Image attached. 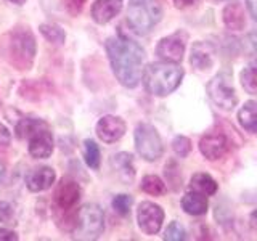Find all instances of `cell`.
<instances>
[{
	"label": "cell",
	"mask_w": 257,
	"mask_h": 241,
	"mask_svg": "<svg viewBox=\"0 0 257 241\" xmlns=\"http://www.w3.org/2000/svg\"><path fill=\"white\" fill-rule=\"evenodd\" d=\"M104 48H106L112 72L119 84L127 88L139 85L143 72L145 56H147L143 47L119 31L116 36L106 39Z\"/></svg>",
	"instance_id": "6da1fadb"
},
{
	"label": "cell",
	"mask_w": 257,
	"mask_h": 241,
	"mask_svg": "<svg viewBox=\"0 0 257 241\" xmlns=\"http://www.w3.org/2000/svg\"><path fill=\"white\" fill-rule=\"evenodd\" d=\"M183 76L185 71L177 63L158 61L143 68L140 80L148 93L155 96H167L177 90V87L182 84Z\"/></svg>",
	"instance_id": "7a4b0ae2"
},
{
	"label": "cell",
	"mask_w": 257,
	"mask_h": 241,
	"mask_svg": "<svg viewBox=\"0 0 257 241\" xmlns=\"http://www.w3.org/2000/svg\"><path fill=\"white\" fill-rule=\"evenodd\" d=\"M37 53L36 37L29 28L18 26L5 37V58L18 71L31 69Z\"/></svg>",
	"instance_id": "3957f363"
},
{
	"label": "cell",
	"mask_w": 257,
	"mask_h": 241,
	"mask_svg": "<svg viewBox=\"0 0 257 241\" xmlns=\"http://www.w3.org/2000/svg\"><path fill=\"white\" fill-rule=\"evenodd\" d=\"M163 20V7L158 0H131L127 8V23L134 32L147 36Z\"/></svg>",
	"instance_id": "277c9868"
},
{
	"label": "cell",
	"mask_w": 257,
	"mask_h": 241,
	"mask_svg": "<svg viewBox=\"0 0 257 241\" xmlns=\"http://www.w3.org/2000/svg\"><path fill=\"white\" fill-rule=\"evenodd\" d=\"M74 235L77 239H98L104 231V214L98 204H85L74 217Z\"/></svg>",
	"instance_id": "5b68a950"
},
{
	"label": "cell",
	"mask_w": 257,
	"mask_h": 241,
	"mask_svg": "<svg viewBox=\"0 0 257 241\" xmlns=\"http://www.w3.org/2000/svg\"><path fill=\"white\" fill-rule=\"evenodd\" d=\"M135 148L137 153L148 163H155L164 153L161 135L151 124L142 123L135 127Z\"/></svg>",
	"instance_id": "8992f818"
},
{
	"label": "cell",
	"mask_w": 257,
	"mask_h": 241,
	"mask_svg": "<svg viewBox=\"0 0 257 241\" xmlns=\"http://www.w3.org/2000/svg\"><path fill=\"white\" fill-rule=\"evenodd\" d=\"M207 93L209 98L223 111H231L238 103V96L231 85V76L228 72H220L209 80Z\"/></svg>",
	"instance_id": "52a82bcc"
},
{
	"label": "cell",
	"mask_w": 257,
	"mask_h": 241,
	"mask_svg": "<svg viewBox=\"0 0 257 241\" xmlns=\"http://www.w3.org/2000/svg\"><path fill=\"white\" fill-rule=\"evenodd\" d=\"M137 222L145 235H156L164 222L163 207L151 201H143L137 209Z\"/></svg>",
	"instance_id": "ba28073f"
},
{
	"label": "cell",
	"mask_w": 257,
	"mask_h": 241,
	"mask_svg": "<svg viewBox=\"0 0 257 241\" xmlns=\"http://www.w3.org/2000/svg\"><path fill=\"white\" fill-rule=\"evenodd\" d=\"M28 151L32 158L36 159H47L52 156L55 143H53V135L50 131V126L44 123L40 127H37L36 131H32L28 135Z\"/></svg>",
	"instance_id": "9c48e42d"
},
{
	"label": "cell",
	"mask_w": 257,
	"mask_h": 241,
	"mask_svg": "<svg viewBox=\"0 0 257 241\" xmlns=\"http://www.w3.org/2000/svg\"><path fill=\"white\" fill-rule=\"evenodd\" d=\"M185 44H187V36L183 32H175V34L159 40L156 47V55L163 61L180 63L185 53Z\"/></svg>",
	"instance_id": "30bf717a"
},
{
	"label": "cell",
	"mask_w": 257,
	"mask_h": 241,
	"mask_svg": "<svg viewBox=\"0 0 257 241\" xmlns=\"http://www.w3.org/2000/svg\"><path fill=\"white\" fill-rule=\"evenodd\" d=\"M127 126L122 117L106 114L96 123L95 132L103 143H116L124 137Z\"/></svg>",
	"instance_id": "8fae6325"
},
{
	"label": "cell",
	"mask_w": 257,
	"mask_h": 241,
	"mask_svg": "<svg viewBox=\"0 0 257 241\" xmlns=\"http://www.w3.org/2000/svg\"><path fill=\"white\" fill-rule=\"evenodd\" d=\"M230 148L227 135L222 132H209L199 140V151L206 159L215 161L222 158Z\"/></svg>",
	"instance_id": "7c38bea8"
},
{
	"label": "cell",
	"mask_w": 257,
	"mask_h": 241,
	"mask_svg": "<svg viewBox=\"0 0 257 241\" xmlns=\"http://www.w3.org/2000/svg\"><path fill=\"white\" fill-rule=\"evenodd\" d=\"M53 199H55V204L58 206L61 211H69V209L74 207L80 199L79 183L76 180L69 179V177H64L55 190Z\"/></svg>",
	"instance_id": "4fadbf2b"
},
{
	"label": "cell",
	"mask_w": 257,
	"mask_h": 241,
	"mask_svg": "<svg viewBox=\"0 0 257 241\" xmlns=\"http://www.w3.org/2000/svg\"><path fill=\"white\" fill-rule=\"evenodd\" d=\"M55 180H56L55 169L48 167V166H42V167H37L28 174L26 185H28L29 191L40 193V191H45L50 188L55 183Z\"/></svg>",
	"instance_id": "5bb4252c"
},
{
	"label": "cell",
	"mask_w": 257,
	"mask_h": 241,
	"mask_svg": "<svg viewBox=\"0 0 257 241\" xmlns=\"http://www.w3.org/2000/svg\"><path fill=\"white\" fill-rule=\"evenodd\" d=\"M214 56H215L214 45L211 42L198 40V42H195L191 47L190 63L193 64V68H196L198 71H206L209 68H212Z\"/></svg>",
	"instance_id": "9a60e30c"
},
{
	"label": "cell",
	"mask_w": 257,
	"mask_h": 241,
	"mask_svg": "<svg viewBox=\"0 0 257 241\" xmlns=\"http://www.w3.org/2000/svg\"><path fill=\"white\" fill-rule=\"evenodd\" d=\"M122 0H95L92 5V20L96 24H108L122 10Z\"/></svg>",
	"instance_id": "2e32d148"
},
{
	"label": "cell",
	"mask_w": 257,
	"mask_h": 241,
	"mask_svg": "<svg viewBox=\"0 0 257 241\" xmlns=\"http://www.w3.org/2000/svg\"><path fill=\"white\" fill-rule=\"evenodd\" d=\"M111 167L114 174L117 175V179L122 183H132L135 179V164H134V156L131 153L120 151L116 153L111 158Z\"/></svg>",
	"instance_id": "e0dca14e"
},
{
	"label": "cell",
	"mask_w": 257,
	"mask_h": 241,
	"mask_svg": "<svg viewBox=\"0 0 257 241\" xmlns=\"http://www.w3.org/2000/svg\"><path fill=\"white\" fill-rule=\"evenodd\" d=\"M223 23L225 26L231 31H241L246 26V16H244V8L238 2H230L223 8Z\"/></svg>",
	"instance_id": "ac0fdd59"
},
{
	"label": "cell",
	"mask_w": 257,
	"mask_h": 241,
	"mask_svg": "<svg viewBox=\"0 0 257 241\" xmlns=\"http://www.w3.org/2000/svg\"><path fill=\"white\" fill-rule=\"evenodd\" d=\"M207 198L198 191H188L182 198V209L190 215H204L207 212Z\"/></svg>",
	"instance_id": "d6986e66"
},
{
	"label": "cell",
	"mask_w": 257,
	"mask_h": 241,
	"mask_svg": "<svg viewBox=\"0 0 257 241\" xmlns=\"http://www.w3.org/2000/svg\"><path fill=\"white\" fill-rule=\"evenodd\" d=\"M238 120L244 131L255 134L257 132V103L254 100L246 101L238 111Z\"/></svg>",
	"instance_id": "ffe728a7"
},
{
	"label": "cell",
	"mask_w": 257,
	"mask_h": 241,
	"mask_svg": "<svg viewBox=\"0 0 257 241\" xmlns=\"http://www.w3.org/2000/svg\"><path fill=\"white\" fill-rule=\"evenodd\" d=\"M190 187L193 191H198L204 196H212L217 193V190H219V185H217V182L212 179V177L209 174H203V172H198L191 177Z\"/></svg>",
	"instance_id": "44dd1931"
},
{
	"label": "cell",
	"mask_w": 257,
	"mask_h": 241,
	"mask_svg": "<svg viewBox=\"0 0 257 241\" xmlns=\"http://www.w3.org/2000/svg\"><path fill=\"white\" fill-rule=\"evenodd\" d=\"M84 161L92 171H98L100 169V161H101L100 147L90 139H87L84 142Z\"/></svg>",
	"instance_id": "7402d4cb"
},
{
	"label": "cell",
	"mask_w": 257,
	"mask_h": 241,
	"mask_svg": "<svg viewBox=\"0 0 257 241\" xmlns=\"http://www.w3.org/2000/svg\"><path fill=\"white\" fill-rule=\"evenodd\" d=\"M140 188L145 193H148V195H153V196H163L167 193L166 183L161 180L158 175H145Z\"/></svg>",
	"instance_id": "603a6c76"
},
{
	"label": "cell",
	"mask_w": 257,
	"mask_h": 241,
	"mask_svg": "<svg viewBox=\"0 0 257 241\" xmlns=\"http://www.w3.org/2000/svg\"><path fill=\"white\" fill-rule=\"evenodd\" d=\"M39 31H40V34H42L48 42H52V44L61 45V44H64V40H66V32H64L63 28L58 26V24H53V23L40 24Z\"/></svg>",
	"instance_id": "cb8c5ba5"
},
{
	"label": "cell",
	"mask_w": 257,
	"mask_h": 241,
	"mask_svg": "<svg viewBox=\"0 0 257 241\" xmlns=\"http://www.w3.org/2000/svg\"><path fill=\"white\" fill-rule=\"evenodd\" d=\"M241 84L247 93L254 95L257 92V80H255V63L251 61L247 66L241 71Z\"/></svg>",
	"instance_id": "d4e9b609"
},
{
	"label": "cell",
	"mask_w": 257,
	"mask_h": 241,
	"mask_svg": "<svg viewBox=\"0 0 257 241\" xmlns=\"http://www.w3.org/2000/svg\"><path fill=\"white\" fill-rule=\"evenodd\" d=\"M112 209L119 214V215H128L131 214V209L134 204V198L131 195H125V193H120V195H116L111 201Z\"/></svg>",
	"instance_id": "484cf974"
},
{
	"label": "cell",
	"mask_w": 257,
	"mask_h": 241,
	"mask_svg": "<svg viewBox=\"0 0 257 241\" xmlns=\"http://www.w3.org/2000/svg\"><path fill=\"white\" fill-rule=\"evenodd\" d=\"M188 238L187 230L183 228V225L180 222H171L167 225V228L164 231V239L166 241H185Z\"/></svg>",
	"instance_id": "4316f807"
},
{
	"label": "cell",
	"mask_w": 257,
	"mask_h": 241,
	"mask_svg": "<svg viewBox=\"0 0 257 241\" xmlns=\"http://www.w3.org/2000/svg\"><path fill=\"white\" fill-rule=\"evenodd\" d=\"M172 150L179 158H187L191 153V140L183 135L175 137L172 142Z\"/></svg>",
	"instance_id": "83f0119b"
},
{
	"label": "cell",
	"mask_w": 257,
	"mask_h": 241,
	"mask_svg": "<svg viewBox=\"0 0 257 241\" xmlns=\"http://www.w3.org/2000/svg\"><path fill=\"white\" fill-rule=\"evenodd\" d=\"M0 222L8 225L16 223V209L8 201H0Z\"/></svg>",
	"instance_id": "f1b7e54d"
},
{
	"label": "cell",
	"mask_w": 257,
	"mask_h": 241,
	"mask_svg": "<svg viewBox=\"0 0 257 241\" xmlns=\"http://www.w3.org/2000/svg\"><path fill=\"white\" fill-rule=\"evenodd\" d=\"M63 2H64V7H66L69 15L77 16L80 12H82V8L87 4V0H63Z\"/></svg>",
	"instance_id": "f546056e"
},
{
	"label": "cell",
	"mask_w": 257,
	"mask_h": 241,
	"mask_svg": "<svg viewBox=\"0 0 257 241\" xmlns=\"http://www.w3.org/2000/svg\"><path fill=\"white\" fill-rule=\"evenodd\" d=\"M10 143H12V134L7 129V126L0 123V147H8Z\"/></svg>",
	"instance_id": "4dcf8cb0"
},
{
	"label": "cell",
	"mask_w": 257,
	"mask_h": 241,
	"mask_svg": "<svg viewBox=\"0 0 257 241\" xmlns=\"http://www.w3.org/2000/svg\"><path fill=\"white\" fill-rule=\"evenodd\" d=\"M16 239H18V235L13 230L0 228V241H16Z\"/></svg>",
	"instance_id": "1f68e13d"
},
{
	"label": "cell",
	"mask_w": 257,
	"mask_h": 241,
	"mask_svg": "<svg viewBox=\"0 0 257 241\" xmlns=\"http://www.w3.org/2000/svg\"><path fill=\"white\" fill-rule=\"evenodd\" d=\"M246 7H247L249 15H251V18L255 21L257 20V0H246Z\"/></svg>",
	"instance_id": "d6a6232c"
},
{
	"label": "cell",
	"mask_w": 257,
	"mask_h": 241,
	"mask_svg": "<svg viewBox=\"0 0 257 241\" xmlns=\"http://www.w3.org/2000/svg\"><path fill=\"white\" fill-rule=\"evenodd\" d=\"M196 0H175V7L179 8H183V7H188V5H193Z\"/></svg>",
	"instance_id": "836d02e7"
},
{
	"label": "cell",
	"mask_w": 257,
	"mask_h": 241,
	"mask_svg": "<svg viewBox=\"0 0 257 241\" xmlns=\"http://www.w3.org/2000/svg\"><path fill=\"white\" fill-rule=\"evenodd\" d=\"M5 172H7V171H5V166H4L2 163H0V182H2V180L5 179Z\"/></svg>",
	"instance_id": "e575fe53"
},
{
	"label": "cell",
	"mask_w": 257,
	"mask_h": 241,
	"mask_svg": "<svg viewBox=\"0 0 257 241\" xmlns=\"http://www.w3.org/2000/svg\"><path fill=\"white\" fill-rule=\"evenodd\" d=\"M8 2H12L15 5H24L26 4V0H8Z\"/></svg>",
	"instance_id": "d590c367"
}]
</instances>
